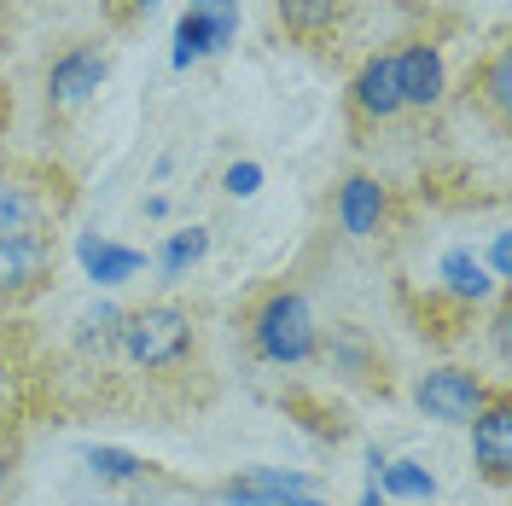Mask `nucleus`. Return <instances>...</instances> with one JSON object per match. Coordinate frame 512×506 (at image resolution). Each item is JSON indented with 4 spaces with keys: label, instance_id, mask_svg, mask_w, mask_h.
Segmentation results:
<instances>
[{
    "label": "nucleus",
    "instance_id": "7",
    "mask_svg": "<svg viewBox=\"0 0 512 506\" xmlns=\"http://www.w3.org/2000/svg\"><path fill=\"white\" fill-rule=\"evenodd\" d=\"M501 384H489L478 367H460V361H443V367H431V373H419L414 379V408L425 419H437V425H472L478 408L495 396Z\"/></svg>",
    "mask_w": 512,
    "mask_h": 506
},
{
    "label": "nucleus",
    "instance_id": "23",
    "mask_svg": "<svg viewBox=\"0 0 512 506\" xmlns=\"http://www.w3.org/2000/svg\"><path fill=\"white\" fill-rule=\"evenodd\" d=\"M256 181H262V169H256V163H233V169H227V192H233V198H251Z\"/></svg>",
    "mask_w": 512,
    "mask_h": 506
},
{
    "label": "nucleus",
    "instance_id": "8",
    "mask_svg": "<svg viewBox=\"0 0 512 506\" xmlns=\"http://www.w3.org/2000/svg\"><path fill=\"white\" fill-rule=\"evenodd\" d=\"M315 361L332 367V379L355 384V390H373V396H390V361H384L379 338L355 320H338V326H320V349Z\"/></svg>",
    "mask_w": 512,
    "mask_h": 506
},
{
    "label": "nucleus",
    "instance_id": "17",
    "mask_svg": "<svg viewBox=\"0 0 512 506\" xmlns=\"http://www.w3.org/2000/svg\"><path fill=\"white\" fill-rule=\"evenodd\" d=\"M76 256H82L88 280H99V285H128V280H140V274H146V251L117 245V239H82Z\"/></svg>",
    "mask_w": 512,
    "mask_h": 506
},
{
    "label": "nucleus",
    "instance_id": "12",
    "mask_svg": "<svg viewBox=\"0 0 512 506\" xmlns=\"http://www.w3.org/2000/svg\"><path fill=\"white\" fill-rule=\"evenodd\" d=\"M355 6H361V0H274V24H280L297 47L326 53V47H338L344 30L355 24Z\"/></svg>",
    "mask_w": 512,
    "mask_h": 506
},
{
    "label": "nucleus",
    "instance_id": "15",
    "mask_svg": "<svg viewBox=\"0 0 512 506\" xmlns=\"http://www.w3.org/2000/svg\"><path fill=\"white\" fill-rule=\"evenodd\" d=\"M82 466H88V477L105 483V489H146V483L158 477L152 460H140V454H128V448H111V443H88L82 448Z\"/></svg>",
    "mask_w": 512,
    "mask_h": 506
},
{
    "label": "nucleus",
    "instance_id": "10",
    "mask_svg": "<svg viewBox=\"0 0 512 506\" xmlns=\"http://www.w3.org/2000/svg\"><path fill=\"white\" fill-rule=\"evenodd\" d=\"M396 88H402V111H414V117H431V111H443L448 99V64H443V47L437 41H402L396 53Z\"/></svg>",
    "mask_w": 512,
    "mask_h": 506
},
{
    "label": "nucleus",
    "instance_id": "1",
    "mask_svg": "<svg viewBox=\"0 0 512 506\" xmlns=\"http://www.w3.org/2000/svg\"><path fill=\"white\" fill-rule=\"evenodd\" d=\"M198 309L181 297H152L140 309H123L117 326V355L140 373L146 384H181L198 373Z\"/></svg>",
    "mask_w": 512,
    "mask_h": 506
},
{
    "label": "nucleus",
    "instance_id": "19",
    "mask_svg": "<svg viewBox=\"0 0 512 506\" xmlns=\"http://www.w3.org/2000/svg\"><path fill=\"white\" fill-rule=\"evenodd\" d=\"M216 501H222V506H332L326 495H291V489H251V483H239V477H227L222 489H216Z\"/></svg>",
    "mask_w": 512,
    "mask_h": 506
},
{
    "label": "nucleus",
    "instance_id": "13",
    "mask_svg": "<svg viewBox=\"0 0 512 506\" xmlns=\"http://www.w3.org/2000/svg\"><path fill=\"white\" fill-rule=\"evenodd\" d=\"M466 105L507 140V128H512V53H507V41H495V47L466 70Z\"/></svg>",
    "mask_w": 512,
    "mask_h": 506
},
{
    "label": "nucleus",
    "instance_id": "11",
    "mask_svg": "<svg viewBox=\"0 0 512 506\" xmlns=\"http://www.w3.org/2000/svg\"><path fill=\"white\" fill-rule=\"evenodd\" d=\"M466 431H472V466H478V477L489 489H507L512 483V396H507V384L483 402Z\"/></svg>",
    "mask_w": 512,
    "mask_h": 506
},
{
    "label": "nucleus",
    "instance_id": "3",
    "mask_svg": "<svg viewBox=\"0 0 512 506\" xmlns=\"http://www.w3.org/2000/svg\"><path fill=\"white\" fill-rule=\"evenodd\" d=\"M76 210L70 169L47 158L0 163V233H59Z\"/></svg>",
    "mask_w": 512,
    "mask_h": 506
},
{
    "label": "nucleus",
    "instance_id": "6",
    "mask_svg": "<svg viewBox=\"0 0 512 506\" xmlns=\"http://www.w3.org/2000/svg\"><path fill=\"white\" fill-rule=\"evenodd\" d=\"M402 216V204H396V187L379 181V175H367V169H350L338 187H332V227L350 239V245H373L384 239L390 227Z\"/></svg>",
    "mask_w": 512,
    "mask_h": 506
},
{
    "label": "nucleus",
    "instance_id": "18",
    "mask_svg": "<svg viewBox=\"0 0 512 506\" xmlns=\"http://www.w3.org/2000/svg\"><path fill=\"white\" fill-rule=\"evenodd\" d=\"M204 256H210V233H204V227H181V233H169V239H163L158 274L175 285V280H187V274L198 268V262H204Z\"/></svg>",
    "mask_w": 512,
    "mask_h": 506
},
{
    "label": "nucleus",
    "instance_id": "14",
    "mask_svg": "<svg viewBox=\"0 0 512 506\" xmlns=\"http://www.w3.org/2000/svg\"><path fill=\"white\" fill-rule=\"evenodd\" d=\"M437 285H443V297H454L460 309H478V303H495L501 297V280L472 251H448L443 268H437Z\"/></svg>",
    "mask_w": 512,
    "mask_h": 506
},
{
    "label": "nucleus",
    "instance_id": "24",
    "mask_svg": "<svg viewBox=\"0 0 512 506\" xmlns=\"http://www.w3.org/2000/svg\"><path fill=\"white\" fill-rule=\"evenodd\" d=\"M355 506H390V501H384L379 489H373V483H367V489H361V501H355Z\"/></svg>",
    "mask_w": 512,
    "mask_h": 506
},
{
    "label": "nucleus",
    "instance_id": "21",
    "mask_svg": "<svg viewBox=\"0 0 512 506\" xmlns=\"http://www.w3.org/2000/svg\"><path fill=\"white\" fill-rule=\"evenodd\" d=\"M12 472H18V425H12V413L0 408V501L12 489Z\"/></svg>",
    "mask_w": 512,
    "mask_h": 506
},
{
    "label": "nucleus",
    "instance_id": "5",
    "mask_svg": "<svg viewBox=\"0 0 512 506\" xmlns=\"http://www.w3.org/2000/svg\"><path fill=\"white\" fill-rule=\"evenodd\" d=\"M59 280V239L53 233H0V315L30 309Z\"/></svg>",
    "mask_w": 512,
    "mask_h": 506
},
{
    "label": "nucleus",
    "instance_id": "16",
    "mask_svg": "<svg viewBox=\"0 0 512 506\" xmlns=\"http://www.w3.org/2000/svg\"><path fill=\"white\" fill-rule=\"evenodd\" d=\"M373 489H379L390 506L396 501L402 506H425V501H437V472H425V460H408V454H402V460L384 454V466L373 472Z\"/></svg>",
    "mask_w": 512,
    "mask_h": 506
},
{
    "label": "nucleus",
    "instance_id": "4",
    "mask_svg": "<svg viewBox=\"0 0 512 506\" xmlns=\"http://www.w3.org/2000/svg\"><path fill=\"white\" fill-rule=\"evenodd\" d=\"M111 47L105 41H70L59 47L53 59H47V76H41V99H47V117L53 123H70V117H82L94 94L105 88V76H111Z\"/></svg>",
    "mask_w": 512,
    "mask_h": 506
},
{
    "label": "nucleus",
    "instance_id": "9",
    "mask_svg": "<svg viewBox=\"0 0 512 506\" xmlns=\"http://www.w3.org/2000/svg\"><path fill=\"white\" fill-rule=\"evenodd\" d=\"M344 111H350V134H379L390 128L402 111V88H396V59L390 53H367L355 64L350 88H344Z\"/></svg>",
    "mask_w": 512,
    "mask_h": 506
},
{
    "label": "nucleus",
    "instance_id": "2",
    "mask_svg": "<svg viewBox=\"0 0 512 506\" xmlns=\"http://www.w3.org/2000/svg\"><path fill=\"white\" fill-rule=\"evenodd\" d=\"M245 349H251L262 367H309L320 349V315L315 303H309V291L303 285H262L251 303H245Z\"/></svg>",
    "mask_w": 512,
    "mask_h": 506
},
{
    "label": "nucleus",
    "instance_id": "20",
    "mask_svg": "<svg viewBox=\"0 0 512 506\" xmlns=\"http://www.w3.org/2000/svg\"><path fill=\"white\" fill-rule=\"evenodd\" d=\"M239 483H251V489H291V495H320V483L309 472H280V466H245Z\"/></svg>",
    "mask_w": 512,
    "mask_h": 506
},
{
    "label": "nucleus",
    "instance_id": "22",
    "mask_svg": "<svg viewBox=\"0 0 512 506\" xmlns=\"http://www.w3.org/2000/svg\"><path fill=\"white\" fill-rule=\"evenodd\" d=\"M12 367H18V332H12V326L0 320V390H6V384L18 379Z\"/></svg>",
    "mask_w": 512,
    "mask_h": 506
}]
</instances>
